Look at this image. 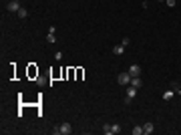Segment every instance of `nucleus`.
Instances as JSON below:
<instances>
[{"mask_svg": "<svg viewBox=\"0 0 181 135\" xmlns=\"http://www.w3.org/2000/svg\"><path fill=\"white\" fill-rule=\"evenodd\" d=\"M46 42H51V45H54V42H56V36H54V33H48V34H46Z\"/></svg>", "mask_w": 181, "mask_h": 135, "instance_id": "9b49d317", "label": "nucleus"}, {"mask_svg": "<svg viewBox=\"0 0 181 135\" xmlns=\"http://www.w3.org/2000/svg\"><path fill=\"white\" fill-rule=\"evenodd\" d=\"M18 16H20V18H26V16H28V10H26L24 6H20V10H18Z\"/></svg>", "mask_w": 181, "mask_h": 135, "instance_id": "f8f14e48", "label": "nucleus"}, {"mask_svg": "<svg viewBox=\"0 0 181 135\" xmlns=\"http://www.w3.org/2000/svg\"><path fill=\"white\" fill-rule=\"evenodd\" d=\"M141 133H143V127H141V125L133 127V135H141Z\"/></svg>", "mask_w": 181, "mask_h": 135, "instance_id": "ddd939ff", "label": "nucleus"}, {"mask_svg": "<svg viewBox=\"0 0 181 135\" xmlns=\"http://www.w3.org/2000/svg\"><path fill=\"white\" fill-rule=\"evenodd\" d=\"M131 85H133V87H137V89H141V87H143L141 77H131Z\"/></svg>", "mask_w": 181, "mask_h": 135, "instance_id": "0eeeda50", "label": "nucleus"}, {"mask_svg": "<svg viewBox=\"0 0 181 135\" xmlns=\"http://www.w3.org/2000/svg\"><path fill=\"white\" fill-rule=\"evenodd\" d=\"M153 131H155V125H153L151 121H149V123H145V125H143V133H145V135H151Z\"/></svg>", "mask_w": 181, "mask_h": 135, "instance_id": "423d86ee", "label": "nucleus"}, {"mask_svg": "<svg viewBox=\"0 0 181 135\" xmlns=\"http://www.w3.org/2000/svg\"><path fill=\"white\" fill-rule=\"evenodd\" d=\"M159 2H163V0H159Z\"/></svg>", "mask_w": 181, "mask_h": 135, "instance_id": "f3484780", "label": "nucleus"}, {"mask_svg": "<svg viewBox=\"0 0 181 135\" xmlns=\"http://www.w3.org/2000/svg\"><path fill=\"white\" fill-rule=\"evenodd\" d=\"M53 131H54V133H58V135H71L72 133V127H71V123H62V125L54 127Z\"/></svg>", "mask_w": 181, "mask_h": 135, "instance_id": "f257e3e1", "label": "nucleus"}, {"mask_svg": "<svg viewBox=\"0 0 181 135\" xmlns=\"http://www.w3.org/2000/svg\"><path fill=\"white\" fill-rule=\"evenodd\" d=\"M135 95H137V87H133V85H131V87H127V97H125V103H131V99H133Z\"/></svg>", "mask_w": 181, "mask_h": 135, "instance_id": "7ed1b4c3", "label": "nucleus"}, {"mask_svg": "<svg viewBox=\"0 0 181 135\" xmlns=\"http://www.w3.org/2000/svg\"><path fill=\"white\" fill-rule=\"evenodd\" d=\"M173 93H181V87H179V85H177V83L173 85Z\"/></svg>", "mask_w": 181, "mask_h": 135, "instance_id": "2eb2a0df", "label": "nucleus"}, {"mask_svg": "<svg viewBox=\"0 0 181 135\" xmlns=\"http://www.w3.org/2000/svg\"><path fill=\"white\" fill-rule=\"evenodd\" d=\"M123 52H125V47H123V45H119V47H115V49H113V54H117V57H121Z\"/></svg>", "mask_w": 181, "mask_h": 135, "instance_id": "6e6552de", "label": "nucleus"}, {"mask_svg": "<svg viewBox=\"0 0 181 135\" xmlns=\"http://www.w3.org/2000/svg\"><path fill=\"white\" fill-rule=\"evenodd\" d=\"M167 2V6H175V0H165Z\"/></svg>", "mask_w": 181, "mask_h": 135, "instance_id": "dca6fc26", "label": "nucleus"}, {"mask_svg": "<svg viewBox=\"0 0 181 135\" xmlns=\"http://www.w3.org/2000/svg\"><path fill=\"white\" fill-rule=\"evenodd\" d=\"M18 10H20L18 0H10V2H8V12H18Z\"/></svg>", "mask_w": 181, "mask_h": 135, "instance_id": "20e7f679", "label": "nucleus"}, {"mask_svg": "<svg viewBox=\"0 0 181 135\" xmlns=\"http://www.w3.org/2000/svg\"><path fill=\"white\" fill-rule=\"evenodd\" d=\"M103 131H105L107 135H111V125H109V123H105V125H103Z\"/></svg>", "mask_w": 181, "mask_h": 135, "instance_id": "4468645a", "label": "nucleus"}, {"mask_svg": "<svg viewBox=\"0 0 181 135\" xmlns=\"http://www.w3.org/2000/svg\"><path fill=\"white\" fill-rule=\"evenodd\" d=\"M115 133H121V125H119V123L111 125V135H115Z\"/></svg>", "mask_w": 181, "mask_h": 135, "instance_id": "9d476101", "label": "nucleus"}, {"mask_svg": "<svg viewBox=\"0 0 181 135\" xmlns=\"http://www.w3.org/2000/svg\"><path fill=\"white\" fill-rule=\"evenodd\" d=\"M129 75H131V77H139V75H141V67H139V65H131V67H129Z\"/></svg>", "mask_w": 181, "mask_h": 135, "instance_id": "39448f33", "label": "nucleus"}, {"mask_svg": "<svg viewBox=\"0 0 181 135\" xmlns=\"http://www.w3.org/2000/svg\"><path fill=\"white\" fill-rule=\"evenodd\" d=\"M117 83L123 85V87H125V85H131V75H129V71H127V73H121V75L117 77Z\"/></svg>", "mask_w": 181, "mask_h": 135, "instance_id": "f03ea898", "label": "nucleus"}, {"mask_svg": "<svg viewBox=\"0 0 181 135\" xmlns=\"http://www.w3.org/2000/svg\"><path fill=\"white\" fill-rule=\"evenodd\" d=\"M173 95H175V93H173V89H171V91H165V93H163V99H165V101H171V99H173Z\"/></svg>", "mask_w": 181, "mask_h": 135, "instance_id": "1a4fd4ad", "label": "nucleus"}]
</instances>
